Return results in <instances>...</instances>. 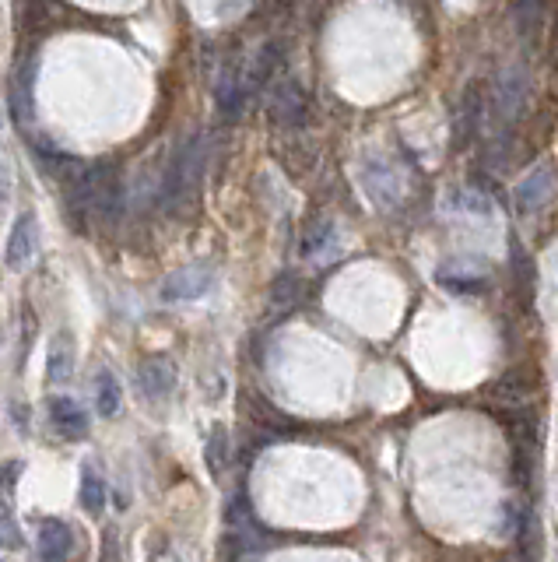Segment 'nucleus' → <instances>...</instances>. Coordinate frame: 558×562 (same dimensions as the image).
<instances>
[{"label":"nucleus","instance_id":"22","mask_svg":"<svg viewBox=\"0 0 558 562\" xmlns=\"http://www.w3.org/2000/svg\"><path fill=\"white\" fill-rule=\"evenodd\" d=\"M334 239V229H330V222H320V225H313V229L306 232V239H302V253L306 257H316V253L323 250V246Z\"/></svg>","mask_w":558,"mask_h":562},{"label":"nucleus","instance_id":"17","mask_svg":"<svg viewBox=\"0 0 558 562\" xmlns=\"http://www.w3.org/2000/svg\"><path fill=\"white\" fill-rule=\"evenodd\" d=\"M120 404H123L120 383H116V376L109 373V369H102V373L95 376V408H99L102 418H113L116 411H120Z\"/></svg>","mask_w":558,"mask_h":562},{"label":"nucleus","instance_id":"21","mask_svg":"<svg viewBox=\"0 0 558 562\" xmlns=\"http://www.w3.org/2000/svg\"><path fill=\"white\" fill-rule=\"evenodd\" d=\"M225 461H229V436H225V429L218 426L208 440V468L215 471V475H222Z\"/></svg>","mask_w":558,"mask_h":562},{"label":"nucleus","instance_id":"6","mask_svg":"<svg viewBox=\"0 0 558 562\" xmlns=\"http://www.w3.org/2000/svg\"><path fill=\"white\" fill-rule=\"evenodd\" d=\"M36 218L32 215H18L15 225H11L8 246H4V260H8L11 271H22V267L32 264L36 257Z\"/></svg>","mask_w":558,"mask_h":562},{"label":"nucleus","instance_id":"15","mask_svg":"<svg viewBox=\"0 0 558 562\" xmlns=\"http://www.w3.org/2000/svg\"><path fill=\"white\" fill-rule=\"evenodd\" d=\"M509 253H513V257H509V267H513L516 289H520L523 296L530 299V296L537 292V267H534V257H530V253L523 250L520 239H513V243H509Z\"/></svg>","mask_w":558,"mask_h":562},{"label":"nucleus","instance_id":"11","mask_svg":"<svg viewBox=\"0 0 558 562\" xmlns=\"http://www.w3.org/2000/svg\"><path fill=\"white\" fill-rule=\"evenodd\" d=\"M50 418L67 440H85L88 436V415L71 401V397H53L50 401Z\"/></svg>","mask_w":558,"mask_h":562},{"label":"nucleus","instance_id":"1","mask_svg":"<svg viewBox=\"0 0 558 562\" xmlns=\"http://www.w3.org/2000/svg\"><path fill=\"white\" fill-rule=\"evenodd\" d=\"M204 169V137H190V141H179V148L172 152L169 166L162 176V208L172 211L176 204L186 201V194L194 190V183L201 180Z\"/></svg>","mask_w":558,"mask_h":562},{"label":"nucleus","instance_id":"3","mask_svg":"<svg viewBox=\"0 0 558 562\" xmlns=\"http://www.w3.org/2000/svg\"><path fill=\"white\" fill-rule=\"evenodd\" d=\"M211 285H215V264H190L165 278L162 299L165 303H194V299L208 296Z\"/></svg>","mask_w":558,"mask_h":562},{"label":"nucleus","instance_id":"12","mask_svg":"<svg viewBox=\"0 0 558 562\" xmlns=\"http://www.w3.org/2000/svg\"><path fill=\"white\" fill-rule=\"evenodd\" d=\"M71 548H74V534L64 520H43L39 524V555L43 559L60 562L71 555Z\"/></svg>","mask_w":558,"mask_h":562},{"label":"nucleus","instance_id":"4","mask_svg":"<svg viewBox=\"0 0 558 562\" xmlns=\"http://www.w3.org/2000/svg\"><path fill=\"white\" fill-rule=\"evenodd\" d=\"M36 74H39L36 57H25L11 71V109H15V120L22 123H29L32 113H36Z\"/></svg>","mask_w":558,"mask_h":562},{"label":"nucleus","instance_id":"25","mask_svg":"<svg viewBox=\"0 0 558 562\" xmlns=\"http://www.w3.org/2000/svg\"><path fill=\"white\" fill-rule=\"evenodd\" d=\"M18 475H22V464L18 461H8V464H0V492L4 496H11V489H15Z\"/></svg>","mask_w":558,"mask_h":562},{"label":"nucleus","instance_id":"16","mask_svg":"<svg viewBox=\"0 0 558 562\" xmlns=\"http://www.w3.org/2000/svg\"><path fill=\"white\" fill-rule=\"evenodd\" d=\"M71 373H74V348L67 341V334H57L50 345V355H46V376L53 383H64Z\"/></svg>","mask_w":558,"mask_h":562},{"label":"nucleus","instance_id":"23","mask_svg":"<svg viewBox=\"0 0 558 562\" xmlns=\"http://www.w3.org/2000/svg\"><path fill=\"white\" fill-rule=\"evenodd\" d=\"M22 545H25L22 527H18L8 513H0V548H22Z\"/></svg>","mask_w":558,"mask_h":562},{"label":"nucleus","instance_id":"8","mask_svg":"<svg viewBox=\"0 0 558 562\" xmlns=\"http://www.w3.org/2000/svg\"><path fill=\"white\" fill-rule=\"evenodd\" d=\"M215 106H218V113H222L225 120H232V116L243 113V106H246L243 67L225 64V71L218 74V81H215Z\"/></svg>","mask_w":558,"mask_h":562},{"label":"nucleus","instance_id":"19","mask_svg":"<svg viewBox=\"0 0 558 562\" xmlns=\"http://www.w3.org/2000/svg\"><path fill=\"white\" fill-rule=\"evenodd\" d=\"M299 292H302L299 274H292V271L278 274L271 285V310H292V306L299 303Z\"/></svg>","mask_w":558,"mask_h":562},{"label":"nucleus","instance_id":"13","mask_svg":"<svg viewBox=\"0 0 558 562\" xmlns=\"http://www.w3.org/2000/svg\"><path fill=\"white\" fill-rule=\"evenodd\" d=\"M481 113H485V99H481L478 88H471V92L460 99V109H457V148H464L471 137H478Z\"/></svg>","mask_w":558,"mask_h":562},{"label":"nucleus","instance_id":"9","mask_svg":"<svg viewBox=\"0 0 558 562\" xmlns=\"http://www.w3.org/2000/svg\"><path fill=\"white\" fill-rule=\"evenodd\" d=\"M527 71L523 67H509L499 81V116L506 123H516L527 109Z\"/></svg>","mask_w":558,"mask_h":562},{"label":"nucleus","instance_id":"2","mask_svg":"<svg viewBox=\"0 0 558 562\" xmlns=\"http://www.w3.org/2000/svg\"><path fill=\"white\" fill-rule=\"evenodd\" d=\"M267 88H271V95H267V113H271L274 123H281V127H299V123H306L309 99H306V88H302L299 81L278 78Z\"/></svg>","mask_w":558,"mask_h":562},{"label":"nucleus","instance_id":"24","mask_svg":"<svg viewBox=\"0 0 558 562\" xmlns=\"http://www.w3.org/2000/svg\"><path fill=\"white\" fill-rule=\"evenodd\" d=\"M499 510H502V513H499V527L509 534V538H513V531H516V524H520L523 510H520V506H516V503H502Z\"/></svg>","mask_w":558,"mask_h":562},{"label":"nucleus","instance_id":"20","mask_svg":"<svg viewBox=\"0 0 558 562\" xmlns=\"http://www.w3.org/2000/svg\"><path fill=\"white\" fill-rule=\"evenodd\" d=\"M81 506H85L88 513L106 510V482H102L92 468L81 471Z\"/></svg>","mask_w":558,"mask_h":562},{"label":"nucleus","instance_id":"18","mask_svg":"<svg viewBox=\"0 0 558 562\" xmlns=\"http://www.w3.org/2000/svg\"><path fill=\"white\" fill-rule=\"evenodd\" d=\"M530 394H534V380L527 373H520V369H509L506 376L495 380V397L506 404H523Z\"/></svg>","mask_w":558,"mask_h":562},{"label":"nucleus","instance_id":"14","mask_svg":"<svg viewBox=\"0 0 558 562\" xmlns=\"http://www.w3.org/2000/svg\"><path fill=\"white\" fill-rule=\"evenodd\" d=\"M436 278L446 292H453V296H481V292H488L485 274H467V271H460V267H439Z\"/></svg>","mask_w":558,"mask_h":562},{"label":"nucleus","instance_id":"7","mask_svg":"<svg viewBox=\"0 0 558 562\" xmlns=\"http://www.w3.org/2000/svg\"><path fill=\"white\" fill-rule=\"evenodd\" d=\"M281 53H285L281 50V43H264L257 53H253V60L246 64V71H243L246 95L264 92V88L271 85L274 74H278V67H281Z\"/></svg>","mask_w":558,"mask_h":562},{"label":"nucleus","instance_id":"10","mask_svg":"<svg viewBox=\"0 0 558 562\" xmlns=\"http://www.w3.org/2000/svg\"><path fill=\"white\" fill-rule=\"evenodd\" d=\"M137 383H141L144 397H165L172 394V387H176V369H172V362L165 359V355H151V359L141 362V369H137Z\"/></svg>","mask_w":558,"mask_h":562},{"label":"nucleus","instance_id":"5","mask_svg":"<svg viewBox=\"0 0 558 562\" xmlns=\"http://www.w3.org/2000/svg\"><path fill=\"white\" fill-rule=\"evenodd\" d=\"M551 194H555V169L537 166L534 173L516 187V194H513L516 211H520V215H534V211H541L544 204L551 201Z\"/></svg>","mask_w":558,"mask_h":562}]
</instances>
